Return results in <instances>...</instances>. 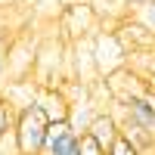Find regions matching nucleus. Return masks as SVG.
I'll use <instances>...</instances> for the list:
<instances>
[{
    "mask_svg": "<svg viewBox=\"0 0 155 155\" xmlns=\"http://www.w3.org/2000/svg\"><path fill=\"white\" fill-rule=\"evenodd\" d=\"M47 115L31 102L28 109H22L16 115V137L22 155H44V143H47Z\"/></svg>",
    "mask_w": 155,
    "mask_h": 155,
    "instance_id": "f257e3e1",
    "label": "nucleus"
},
{
    "mask_svg": "<svg viewBox=\"0 0 155 155\" xmlns=\"http://www.w3.org/2000/svg\"><path fill=\"white\" fill-rule=\"evenodd\" d=\"M127 47L121 44V37L115 31H96L93 34V62H96V71L99 78L106 81L109 74L121 71L127 65Z\"/></svg>",
    "mask_w": 155,
    "mask_h": 155,
    "instance_id": "f03ea898",
    "label": "nucleus"
},
{
    "mask_svg": "<svg viewBox=\"0 0 155 155\" xmlns=\"http://www.w3.org/2000/svg\"><path fill=\"white\" fill-rule=\"evenodd\" d=\"M96 12L93 6H90V0H78V3L65 6V12H62V28H65V34L71 37V41H78V37H93L96 34Z\"/></svg>",
    "mask_w": 155,
    "mask_h": 155,
    "instance_id": "7ed1b4c3",
    "label": "nucleus"
},
{
    "mask_svg": "<svg viewBox=\"0 0 155 155\" xmlns=\"http://www.w3.org/2000/svg\"><path fill=\"white\" fill-rule=\"evenodd\" d=\"M34 62H37L34 47H28L25 41L9 44V50H6V78L9 81H25V78H31Z\"/></svg>",
    "mask_w": 155,
    "mask_h": 155,
    "instance_id": "20e7f679",
    "label": "nucleus"
},
{
    "mask_svg": "<svg viewBox=\"0 0 155 155\" xmlns=\"http://www.w3.org/2000/svg\"><path fill=\"white\" fill-rule=\"evenodd\" d=\"M34 106L47 115V121H68V99L59 87H37V96H34Z\"/></svg>",
    "mask_w": 155,
    "mask_h": 155,
    "instance_id": "39448f33",
    "label": "nucleus"
},
{
    "mask_svg": "<svg viewBox=\"0 0 155 155\" xmlns=\"http://www.w3.org/2000/svg\"><path fill=\"white\" fill-rule=\"evenodd\" d=\"M106 87L112 90L115 99H137V96L146 93V81H143L137 71H130L127 65H124L121 71L109 74V78H106Z\"/></svg>",
    "mask_w": 155,
    "mask_h": 155,
    "instance_id": "423d86ee",
    "label": "nucleus"
},
{
    "mask_svg": "<svg viewBox=\"0 0 155 155\" xmlns=\"http://www.w3.org/2000/svg\"><path fill=\"white\" fill-rule=\"evenodd\" d=\"M37 87H41V84L31 81V78H25V81H6V87H0V96H3L16 112H22V109H28L34 102Z\"/></svg>",
    "mask_w": 155,
    "mask_h": 155,
    "instance_id": "0eeeda50",
    "label": "nucleus"
},
{
    "mask_svg": "<svg viewBox=\"0 0 155 155\" xmlns=\"http://www.w3.org/2000/svg\"><path fill=\"white\" fill-rule=\"evenodd\" d=\"M87 134H90V137H93L102 149L109 152V149H112V143L121 137V124H118V118H115L112 109H109V112H99L96 118H93V124H90V130H87Z\"/></svg>",
    "mask_w": 155,
    "mask_h": 155,
    "instance_id": "6e6552de",
    "label": "nucleus"
},
{
    "mask_svg": "<svg viewBox=\"0 0 155 155\" xmlns=\"http://www.w3.org/2000/svg\"><path fill=\"white\" fill-rule=\"evenodd\" d=\"M96 115H99V109H96V102H93V99H87V102H78V106H71V112H68L71 134H78V137H81V134H87Z\"/></svg>",
    "mask_w": 155,
    "mask_h": 155,
    "instance_id": "1a4fd4ad",
    "label": "nucleus"
},
{
    "mask_svg": "<svg viewBox=\"0 0 155 155\" xmlns=\"http://www.w3.org/2000/svg\"><path fill=\"white\" fill-rule=\"evenodd\" d=\"M78 143H81V137H78V134H68V137L56 140L44 155H78Z\"/></svg>",
    "mask_w": 155,
    "mask_h": 155,
    "instance_id": "9d476101",
    "label": "nucleus"
},
{
    "mask_svg": "<svg viewBox=\"0 0 155 155\" xmlns=\"http://www.w3.org/2000/svg\"><path fill=\"white\" fill-rule=\"evenodd\" d=\"M68 134H71V124H68V121H50V124H47V143H44V152L53 146L56 140L68 137Z\"/></svg>",
    "mask_w": 155,
    "mask_h": 155,
    "instance_id": "9b49d317",
    "label": "nucleus"
},
{
    "mask_svg": "<svg viewBox=\"0 0 155 155\" xmlns=\"http://www.w3.org/2000/svg\"><path fill=\"white\" fill-rule=\"evenodd\" d=\"M0 155H22L16 127H12V130H6V134H0Z\"/></svg>",
    "mask_w": 155,
    "mask_h": 155,
    "instance_id": "f8f14e48",
    "label": "nucleus"
},
{
    "mask_svg": "<svg viewBox=\"0 0 155 155\" xmlns=\"http://www.w3.org/2000/svg\"><path fill=\"white\" fill-rule=\"evenodd\" d=\"M16 109L9 106V102L0 96V134H6V130H12V127H16Z\"/></svg>",
    "mask_w": 155,
    "mask_h": 155,
    "instance_id": "ddd939ff",
    "label": "nucleus"
},
{
    "mask_svg": "<svg viewBox=\"0 0 155 155\" xmlns=\"http://www.w3.org/2000/svg\"><path fill=\"white\" fill-rule=\"evenodd\" d=\"M78 155H106V149H102L99 143L90 134H81V143H78Z\"/></svg>",
    "mask_w": 155,
    "mask_h": 155,
    "instance_id": "4468645a",
    "label": "nucleus"
},
{
    "mask_svg": "<svg viewBox=\"0 0 155 155\" xmlns=\"http://www.w3.org/2000/svg\"><path fill=\"white\" fill-rule=\"evenodd\" d=\"M137 22H143L146 28L155 34V0H149L146 6H140V9H137Z\"/></svg>",
    "mask_w": 155,
    "mask_h": 155,
    "instance_id": "2eb2a0df",
    "label": "nucleus"
},
{
    "mask_svg": "<svg viewBox=\"0 0 155 155\" xmlns=\"http://www.w3.org/2000/svg\"><path fill=\"white\" fill-rule=\"evenodd\" d=\"M106 155H140V149H137V146H130V140H127V137H118Z\"/></svg>",
    "mask_w": 155,
    "mask_h": 155,
    "instance_id": "dca6fc26",
    "label": "nucleus"
},
{
    "mask_svg": "<svg viewBox=\"0 0 155 155\" xmlns=\"http://www.w3.org/2000/svg\"><path fill=\"white\" fill-rule=\"evenodd\" d=\"M6 50H9V44H6V37L0 34V87H3V78H6Z\"/></svg>",
    "mask_w": 155,
    "mask_h": 155,
    "instance_id": "f3484780",
    "label": "nucleus"
},
{
    "mask_svg": "<svg viewBox=\"0 0 155 155\" xmlns=\"http://www.w3.org/2000/svg\"><path fill=\"white\" fill-rule=\"evenodd\" d=\"M121 3H124L127 9H140V6H146L149 0H121Z\"/></svg>",
    "mask_w": 155,
    "mask_h": 155,
    "instance_id": "a211bd4d",
    "label": "nucleus"
},
{
    "mask_svg": "<svg viewBox=\"0 0 155 155\" xmlns=\"http://www.w3.org/2000/svg\"><path fill=\"white\" fill-rule=\"evenodd\" d=\"M71 3H78V0H59V6L65 9V6H71Z\"/></svg>",
    "mask_w": 155,
    "mask_h": 155,
    "instance_id": "6ab92c4d",
    "label": "nucleus"
},
{
    "mask_svg": "<svg viewBox=\"0 0 155 155\" xmlns=\"http://www.w3.org/2000/svg\"><path fill=\"white\" fill-rule=\"evenodd\" d=\"M146 87H149V90H155V78H149V81H146Z\"/></svg>",
    "mask_w": 155,
    "mask_h": 155,
    "instance_id": "aec40b11",
    "label": "nucleus"
},
{
    "mask_svg": "<svg viewBox=\"0 0 155 155\" xmlns=\"http://www.w3.org/2000/svg\"><path fill=\"white\" fill-rule=\"evenodd\" d=\"M149 78H155V65H152V74H149ZM149 78H146V81H149Z\"/></svg>",
    "mask_w": 155,
    "mask_h": 155,
    "instance_id": "412c9836",
    "label": "nucleus"
},
{
    "mask_svg": "<svg viewBox=\"0 0 155 155\" xmlns=\"http://www.w3.org/2000/svg\"><path fill=\"white\" fill-rule=\"evenodd\" d=\"M0 3H3V0H0Z\"/></svg>",
    "mask_w": 155,
    "mask_h": 155,
    "instance_id": "4be33fe9",
    "label": "nucleus"
}]
</instances>
